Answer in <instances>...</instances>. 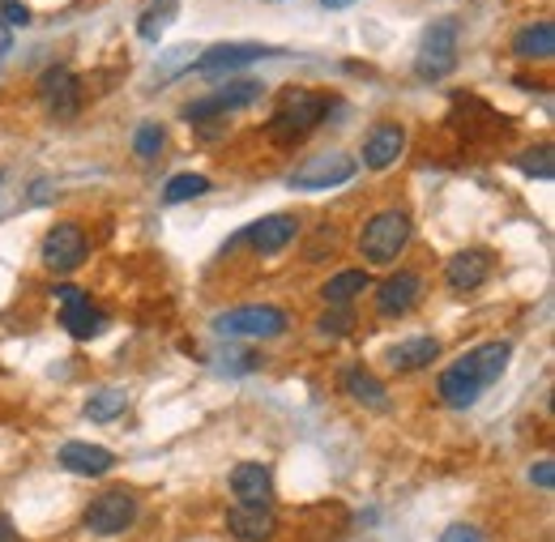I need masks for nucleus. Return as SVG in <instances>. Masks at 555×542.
Wrapping results in <instances>:
<instances>
[{
    "instance_id": "nucleus-35",
    "label": "nucleus",
    "mask_w": 555,
    "mask_h": 542,
    "mask_svg": "<svg viewBox=\"0 0 555 542\" xmlns=\"http://www.w3.org/2000/svg\"><path fill=\"white\" fill-rule=\"evenodd\" d=\"M0 542H22V539H17V526H13L4 513H0Z\"/></svg>"
},
{
    "instance_id": "nucleus-24",
    "label": "nucleus",
    "mask_w": 555,
    "mask_h": 542,
    "mask_svg": "<svg viewBox=\"0 0 555 542\" xmlns=\"http://www.w3.org/2000/svg\"><path fill=\"white\" fill-rule=\"evenodd\" d=\"M129 406V393L125 389H99V393H90L86 398V418H94V423H112V418H120Z\"/></svg>"
},
{
    "instance_id": "nucleus-30",
    "label": "nucleus",
    "mask_w": 555,
    "mask_h": 542,
    "mask_svg": "<svg viewBox=\"0 0 555 542\" xmlns=\"http://www.w3.org/2000/svg\"><path fill=\"white\" fill-rule=\"evenodd\" d=\"M163 125H141L138 133H133V150H138V158H158V150H163Z\"/></svg>"
},
{
    "instance_id": "nucleus-14",
    "label": "nucleus",
    "mask_w": 555,
    "mask_h": 542,
    "mask_svg": "<svg viewBox=\"0 0 555 542\" xmlns=\"http://www.w3.org/2000/svg\"><path fill=\"white\" fill-rule=\"evenodd\" d=\"M491 270H495V257H491L487 248H466V253L449 257L444 282H449L457 295H466V291H479L487 278H491Z\"/></svg>"
},
{
    "instance_id": "nucleus-4",
    "label": "nucleus",
    "mask_w": 555,
    "mask_h": 542,
    "mask_svg": "<svg viewBox=\"0 0 555 542\" xmlns=\"http://www.w3.org/2000/svg\"><path fill=\"white\" fill-rule=\"evenodd\" d=\"M457 65V22L453 17H440L427 26L423 43H418V56H415V73L423 81H440L449 77Z\"/></svg>"
},
{
    "instance_id": "nucleus-23",
    "label": "nucleus",
    "mask_w": 555,
    "mask_h": 542,
    "mask_svg": "<svg viewBox=\"0 0 555 542\" xmlns=\"http://www.w3.org/2000/svg\"><path fill=\"white\" fill-rule=\"evenodd\" d=\"M367 282H372L367 270H338L325 286H321V299H325L330 308H334V304H350L354 295H363V291H367Z\"/></svg>"
},
{
    "instance_id": "nucleus-31",
    "label": "nucleus",
    "mask_w": 555,
    "mask_h": 542,
    "mask_svg": "<svg viewBox=\"0 0 555 542\" xmlns=\"http://www.w3.org/2000/svg\"><path fill=\"white\" fill-rule=\"evenodd\" d=\"M218 363H222L231 376H244V372H253V367H257V354H253V350H248V354H240V350H227Z\"/></svg>"
},
{
    "instance_id": "nucleus-29",
    "label": "nucleus",
    "mask_w": 555,
    "mask_h": 542,
    "mask_svg": "<svg viewBox=\"0 0 555 542\" xmlns=\"http://www.w3.org/2000/svg\"><path fill=\"white\" fill-rule=\"evenodd\" d=\"M552 163H555V154H552V145H547V141H543L539 150H526V154L517 158V167H521L526 176H539V180H552L555 176Z\"/></svg>"
},
{
    "instance_id": "nucleus-5",
    "label": "nucleus",
    "mask_w": 555,
    "mask_h": 542,
    "mask_svg": "<svg viewBox=\"0 0 555 542\" xmlns=\"http://www.w3.org/2000/svg\"><path fill=\"white\" fill-rule=\"evenodd\" d=\"M286 325H291L286 312L266 308V304H257V308H235V312L214 317V334H222V338H282Z\"/></svg>"
},
{
    "instance_id": "nucleus-37",
    "label": "nucleus",
    "mask_w": 555,
    "mask_h": 542,
    "mask_svg": "<svg viewBox=\"0 0 555 542\" xmlns=\"http://www.w3.org/2000/svg\"><path fill=\"white\" fill-rule=\"evenodd\" d=\"M48 193H52V184H35V193H30V197H35V205H43Z\"/></svg>"
},
{
    "instance_id": "nucleus-39",
    "label": "nucleus",
    "mask_w": 555,
    "mask_h": 542,
    "mask_svg": "<svg viewBox=\"0 0 555 542\" xmlns=\"http://www.w3.org/2000/svg\"><path fill=\"white\" fill-rule=\"evenodd\" d=\"M0 180H4V176H0Z\"/></svg>"
},
{
    "instance_id": "nucleus-36",
    "label": "nucleus",
    "mask_w": 555,
    "mask_h": 542,
    "mask_svg": "<svg viewBox=\"0 0 555 542\" xmlns=\"http://www.w3.org/2000/svg\"><path fill=\"white\" fill-rule=\"evenodd\" d=\"M9 48H13V30L4 26V17H0V61L9 56Z\"/></svg>"
},
{
    "instance_id": "nucleus-18",
    "label": "nucleus",
    "mask_w": 555,
    "mask_h": 542,
    "mask_svg": "<svg viewBox=\"0 0 555 542\" xmlns=\"http://www.w3.org/2000/svg\"><path fill=\"white\" fill-rule=\"evenodd\" d=\"M402 150H406V129L402 125H376L363 141V167L385 171L402 158Z\"/></svg>"
},
{
    "instance_id": "nucleus-32",
    "label": "nucleus",
    "mask_w": 555,
    "mask_h": 542,
    "mask_svg": "<svg viewBox=\"0 0 555 542\" xmlns=\"http://www.w3.org/2000/svg\"><path fill=\"white\" fill-rule=\"evenodd\" d=\"M0 17H4V26H9V30H17V26H26V22H30V9H26L22 0H4Z\"/></svg>"
},
{
    "instance_id": "nucleus-28",
    "label": "nucleus",
    "mask_w": 555,
    "mask_h": 542,
    "mask_svg": "<svg viewBox=\"0 0 555 542\" xmlns=\"http://www.w3.org/2000/svg\"><path fill=\"white\" fill-rule=\"evenodd\" d=\"M171 13H176V0H154L138 22L141 39H158V35H163V26L171 22Z\"/></svg>"
},
{
    "instance_id": "nucleus-9",
    "label": "nucleus",
    "mask_w": 555,
    "mask_h": 542,
    "mask_svg": "<svg viewBox=\"0 0 555 542\" xmlns=\"http://www.w3.org/2000/svg\"><path fill=\"white\" fill-rule=\"evenodd\" d=\"M52 299L61 304V325H65L77 341H90L103 325H107L103 312L90 304V295H86L81 286H56Z\"/></svg>"
},
{
    "instance_id": "nucleus-33",
    "label": "nucleus",
    "mask_w": 555,
    "mask_h": 542,
    "mask_svg": "<svg viewBox=\"0 0 555 542\" xmlns=\"http://www.w3.org/2000/svg\"><path fill=\"white\" fill-rule=\"evenodd\" d=\"M530 482H539V487H547V491H552L555 487V462L552 457H543L539 466H530Z\"/></svg>"
},
{
    "instance_id": "nucleus-7",
    "label": "nucleus",
    "mask_w": 555,
    "mask_h": 542,
    "mask_svg": "<svg viewBox=\"0 0 555 542\" xmlns=\"http://www.w3.org/2000/svg\"><path fill=\"white\" fill-rule=\"evenodd\" d=\"M266 56H282V48H270V43H214V48H206L197 56L193 68L202 77H227V73H235V68L244 65H257Z\"/></svg>"
},
{
    "instance_id": "nucleus-10",
    "label": "nucleus",
    "mask_w": 555,
    "mask_h": 542,
    "mask_svg": "<svg viewBox=\"0 0 555 542\" xmlns=\"http://www.w3.org/2000/svg\"><path fill=\"white\" fill-rule=\"evenodd\" d=\"M39 99L56 120H73L81 112V81L69 65H52L39 77Z\"/></svg>"
},
{
    "instance_id": "nucleus-25",
    "label": "nucleus",
    "mask_w": 555,
    "mask_h": 542,
    "mask_svg": "<svg viewBox=\"0 0 555 542\" xmlns=\"http://www.w3.org/2000/svg\"><path fill=\"white\" fill-rule=\"evenodd\" d=\"M197 56H202V48H197V43H180V48H171V52L163 56V68L154 73V81H158V86L176 81L180 73H189V68L197 65Z\"/></svg>"
},
{
    "instance_id": "nucleus-3",
    "label": "nucleus",
    "mask_w": 555,
    "mask_h": 542,
    "mask_svg": "<svg viewBox=\"0 0 555 542\" xmlns=\"http://www.w3.org/2000/svg\"><path fill=\"white\" fill-rule=\"evenodd\" d=\"M411 244V218L402 209H380L376 218L363 222V235H359V253L367 266H389L398 261V253Z\"/></svg>"
},
{
    "instance_id": "nucleus-15",
    "label": "nucleus",
    "mask_w": 555,
    "mask_h": 542,
    "mask_svg": "<svg viewBox=\"0 0 555 542\" xmlns=\"http://www.w3.org/2000/svg\"><path fill=\"white\" fill-rule=\"evenodd\" d=\"M278 517L274 508H270V500H261V504H235L231 513H227V530H231V539L240 542H266L274 534Z\"/></svg>"
},
{
    "instance_id": "nucleus-17",
    "label": "nucleus",
    "mask_w": 555,
    "mask_h": 542,
    "mask_svg": "<svg viewBox=\"0 0 555 542\" xmlns=\"http://www.w3.org/2000/svg\"><path fill=\"white\" fill-rule=\"evenodd\" d=\"M61 466H65L69 475L99 478L116 466V453H107V449H99V444H90V440H65V444H61Z\"/></svg>"
},
{
    "instance_id": "nucleus-1",
    "label": "nucleus",
    "mask_w": 555,
    "mask_h": 542,
    "mask_svg": "<svg viewBox=\"0 0 555 542\" xmlns=\"http://www.w3.org/2000/svg\"><path fill=\"white\" fill-rule=\"evenodd\" d=\"M508 359H513V346L508 341H483V346L466 350L462 359H453L449 372H440V398H444V406L470 410L504 376Z\"/></svg>"
},
{
    "instance_id": "nucleus-6",
    "label": "nucleus",
    "mask_w": 555,
    "mask_h": 542,
    "mask_svg": "<svg viewBox=\"0 0 555 542\" xmlns=\"http://www.w3.org/2000/svg\"><path fill=\"white\" fill-rule=\"evenodd\" d=\"M266 94V86L261 81H231V86H222V90H214L206 99H197V103H189L184 107V120H193V125H206V120H218V116H231V112H240V107H248V103H257Z\"/></svg>"
},
{
    "instance_id": "nucleus-2",
    "label": "nucleus",
    "mask_w": 555,
    "mask_h": 542,
    "mask_svg": "<svg viewBox=\"0 0 555 542\" xmlns=\"http://www.w3.org/2000/svg\"><path fill=\"white\" fill-rule=\"evenodd\" d=\"M334 107V94H321V90H282L274 116H270V133L278 145H295L312 133Z\"/></svg>"
},
{
    "instance_id": "nucleus-11",
    "label": "nucleus",
    "mask_w": 555,
    "mask_h": 542,
    "mask_svg": "<svg viewBox=\"0 0 555 542\" xmlns=\"http://www.w3.org/2000/svg\"><path fill=\"white\" fill-rule=\"evenodd\" d=\"M354 171H359V167H354L350 154H321V158H312L308 167H299V171L291 176V189H299V193H325V189L347 184Z\"/></svg>"
},
{
    "instance_id": "nucleus-27",
    "label": "nucleus",
    "mask_w": 555,
    "mask_h": 542,
    "mask_svg": "<svg viewBox=\"0 0 555 542\" xmlns=\"http://www.w3.org/2000/svg\"><path fill=\"white\" fill-rule=\"evenodd\" d=\"M350 330H354V312H350V304H334V308L317 321V334H321V338H347Z\"/></svg>"
},
{
    "instance_id": "nucleus-16",
    "label": "nucleus",
    "mask_w": 555,
    "mask_h": 542,
    "mask_svg": "<svg viewBox=\"0 0 555 542\" xmlns=\"http://www.w3.org/2000/svg\"><path fill=\"white\" fill-rule=\"evenodd\" d=\"M418 295H423L418 273H393L376 286V308H380V317H406L418 304Z\"/></svg>"
},
{
    "instance_id": "nucleus-8",
    "label": "nucleus",
    "mask_w": 555,
    "mask_h": 542,
    "mask_svg": "<svg viewBox=\"0 0 555 542\" xmlns=\"http://www.w3.org/2000/svg\"><path fill=\"white\" fill-rule=\"evenodd\" d=\"M138 521V500L129 491H103L90 508H86V530L90 534H125Z\"/></svg>"
},
{
    "instance_id": "nucleus-19",
    "label": "nucleus",
    "mask_w": 555,
    "mask_h": 542,
    "mask_svg": "<svg viewBox=\"0 0 555 542\" xmlns=\"http://www.w3.org/2000/svg\"><path fill=\"white\" fill-rule=\"evenodd\" d=\"M270 487H274V478H270V466H261V462H244V466L231 470V491H235L240 504L270 500Z\"/></svg>"
},
{
    "instance_id": "nucleus-38",
    "label": "nucleus",
    "mask_w": 555,
    "mask_h": 542,
    "mask_svg": "<svg viewBox=\"0 0 555 542\" xmlns=\"http://www.w3.org/2000/svg\"><path fill=\"white\" fill-rule=\"evenodd\" d=\"M325 9H347V4H354V0H321Z\"/></svg>"
},
{
    "instance_id": "nucleus-12",
    "label": "nucleus",
    "mask_w": 555,
    "mask_h": 542,
    "mask_svg": "<svg viewBox=\"0 0 555 542\" xmlns=\"http://www.w3.org/2000/svg\"><path fill=\"white\" fill-rule=\"evenodd\" d=\"M86 231L77 227V222H56L52 231H48V240H43V266L48 270H77L81 261H86Z\"/></svg>"
},
{
    "instance_id": "nucleus-13",
    "label": "nucleus",
    "mask_w": 555,
    "mask_h": 542,
    "mask_svg": "<svg viewBox=\"0 0 555 542\" xmlns=\"http://www.w3.org/2000/svg\"><path fill=\"white\" fill-rule=\"evenodd\" d=\"M295 235H299V222H295L291 214H270V218L253 222L248 231H240V240L253 244L261 257H274V253H282V248H291Z\"/></svg>"
},
{
    "instance_id": "nucleus-34",
    "label": "nucleus",
    "mask_w": 555,
    "mask_h": 542,
    "mask_svg": "<svg viewBox=\"0 0 555 542\" xmlns=\"http://www.w3.org/2000/svg\"><path fill=\"white\" fill-rule=\"evenodd\" d=\"M440 542H483V534H479L475 526H449V530L440 534Z\"/></svg>"
},
{
    "instance_id": "nucleus-21",
    "label": "nucleus",
    "mask_w": 555,
    "mask_h": 542,
    "mask_svg": "<svg viewBox=\"0 0 555 542\" xmlns=\"http://www.w3.org/2000/svg\"><path fill=\"white\" fill-rule=\"evenodd\" d=\"M513 52H517L521 61H552L555 56V26L552 22H534V26L517 30Z\"/></svg>"
},
{
    "instance_id": "nucleus-20",
    "label": "nucleus",
    "mask_w": 555,
    "mask_h": 542,
    "mask_svg": "<svg viewBox=\"0 0 555 542\" xmlns=\"http://www.w3.org/2000/svg\"><path fill=\"white\" fill-rule=\"evenodd\" d=\"M436 354H440V341L436 338H427V334H423V338H406L389 350V367H393V372H418V367H427Z\"/></svg>"
},
{
    "instance_id": "nucleus-22",
    "label": "nucleus",
    "mask_w": 555,
    "mask_h": 542,
    "mask_svg": "<svg viewBox=\"0 0 555 542\" xmlns=\"http://www.w3.org/2000/svg\"><path fill=\"white\" fill-rule=\"evenodd\" d=\"M343 389H347L354 402H363V406H372V410L389 406V389H385L367 367H347V372H343Z\"/></svg>"
},
{
    "instance_id": "nucleus-26",
    "label": "nucleus",
    "mask_w": 555,
    "mask_h": 542,
    "mask_svg": "<svg viewBox=\"0 0 555 542\" xmlns=\"http://www.w3.org/2000/svg\"><path fill=\"white\" fill-rule=\"evenodd\" d=\"M202 193H209L206 176H171L167 189H163V202L184 205V202H193V197H202Z\"/></svg>"
}]
</instances>
